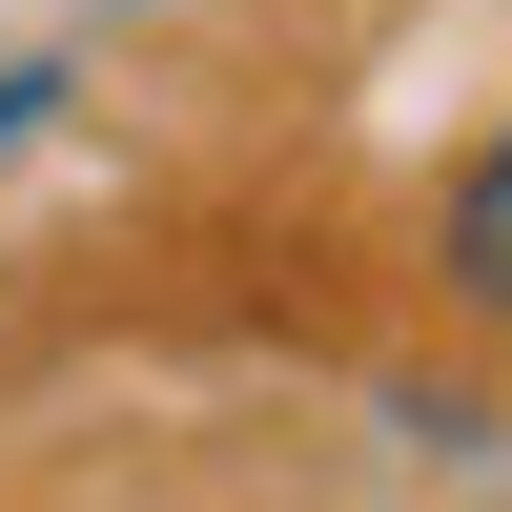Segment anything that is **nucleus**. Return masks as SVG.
<instances>
[{"mask_svg": "<svg viewBox=\"0 0 512 512\" xmlns=\"http://www.w3.org/2000/svg\"><path fill=\"white\" fill-rule=\"evenodd\" d=\"M451 308H472V328H512V144L451 185Z\"/></svg>", "mask_w": 512, "mask_h": 512, "instance_id": "1", "label": "nucleus"}, {"mask_svg": "<svg viewBox=\"0 0 512 512\" xmlns=\"http://www.w3.org/2000/svg\"><path fill=\"white\" fill-rule=\"evenodd\" d=\"M41 103H62V82H0V144H21V123H41Z\"/></svg>", "mask_w": 512, "mask_h": 512, "instance_id": "2", "label": "nucleus"}]
</instances>
